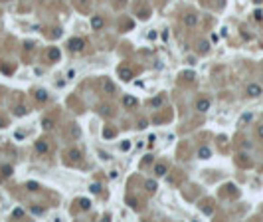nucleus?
<instances>
[{
	"mask_svg": "<svg viewBox=\"0 0 263 222\" xmlns=\"http://www.w3.org/2000/svg\"><path fill=\"white\" fill-rule=\"evenodd\" d=\"M67 46H69L71 52H83V50H85V40H81V38H71V40L67 42Z\"/></svg>",
	"mask_w": 263,
	"mask_h": 222,
	"instance_id": "1",
	"label": "nucleus"
},
{
	"mask_svg": "<svg viewBox=\"0 0 263 222\" xmlns=\"http://www.w3.org/2000/svg\"><path fill=\"white\" fill-rule=\"evenodd\" d=\"M36 151H38L40 155H46V153L50 151V145L46 143L44 139H38V141H36Z\"/></svg>",
	"mask_w": 263,
	"mask_h": 222,
	"instance_id": "2",
	"label": "nucleus"
},
{
	"mask_svg": "<svg viewBox=\"0 0 263 222\" xmlns=\"http://www.w3.org/2000/svg\"><path fill=\"white\" fill-rule=\"evenodd\" d=\"M123 105H125L127 109H133V107H137V99H135L133 95H125V97H123Z\"/></svg>",
	"mask_w": 263,
	"mask_h": 222,
	"instance_id": "3",
	"label": "nucleus"
},
{
	"mask_svg": "<svg viewBox=\"0 0 263 222\" xmlns=\"http://www.w3.org/2000/svg\"><path fill=\"white\" fill-rule=\"evenodd\" d=\"M103 18H101V16H93V18H91V28H93V30H101V28H103Z\"/></svg>",
	"mask_w": 263,
	"mask_h": 222,
	"instance_id": "4",
	"label": "nucleus"
},
{
	"mask_svg": "<svg viewBox=\"0 0 263 222\" xmlns=\"http://www.w3.org/2000/svg\"><path fill=\"white\" fill-rule=\"evenodd\" d=\"M59 50H57V48H50V50H48V60H50V62H57V60H59Z\"/></svg>",
	"mask_w": 263,
	"mask_h": 222,
	"instance_id": "5",
	"label": "nucleus"
},
{
	"mask_svg": "<svg viewBox=\"0 0 263 222\" xmlns=\"http://www.w3.org/2000/svg\"><path fill=\"white\" fill-rule=\"evenodd\" d=\"M119 76H121V79H125V81H129V79L133 78V71L129 69V67H121V69H119Z\"/></svg>",
	"mask_w": 263,
	"mask_h": 222,
	"instance_id": "6",
	"label": "nucleus"
},
{
	"mask_svg": "<svg viewBox=\"0 0 263 222\" xmlns=\"http://www.w3.org/2000/svg\"><path fill=\"white\" fill-rule=\"evenodd\" d=\"M196 109L198 111H208L210 109V99H200L196 103Z\"/></svg>",
	"mask_w": 263,
	"mask_h": 222,
	"instance_id": "7",
	"label": "nucleus"
},
{
	"mask_svg": "<svg viewBox=\"0 0 263 222\" xmlns=\"http://www.w3.org/2000/svg\"><path fill=\"white\" fill-rule=\"evenodd\" d=\"M101 83H103V91H105V93H113V91H115V85H113V81H109V79H103Z\"/></svg>",
	"mask_w": 263,
	"mask_h": 222,
	"instance_id": "8",
	"label": "nucleus"
},
{
	"mask_svg": "<svg viewBox=\"0 0 263 222\" xmlns=\"http://www.w3.org/2000/svg\"><path fill=\"white\" fill-rule=\"evenodd\" d=\"M166 171H168V169H166L164 163H158V165L154 166V173H156V177H162V175H166Z\"/></svg>",
	"mask_w": 263,
	"mask_h": 222,
	"instance_id": "9",
	"label": "nucleus"
},
{
	"mask_svg": "<svg viewBox=\"0 0 263 222\" xmlns=\"http://www.w3.org/2000/svg\"><path fill=\"white\" fill-rule=\"evenodd\" d=\"M196 22H198V18L194 14H186V16H184V24H186V26H196Z\"/></svg>",
	"mask_w": 263,
	"mask_h": 222,
	"instance_id": "10",
	"label": "nucleus"
},
{
	"mask_svg": "<svg viewBox=\"0 0 263 222\" xmlns=\"http://www.w3.org/2000/svg\"><path fill=\"white\" fill-rule=\"evenodd\" d=\"M34 97H36L38 101H46L48 99V93H46V89H38V91L34 93Z\"/></svg>",
	"mask_w": 263,
	"mask_h": 222,
	"instance_id": "11",
	"label": "nucleus"
},
{
	"mask_svg": "<svg viewBox=\"0 0 263 222\" xmlns=\"http://www.w3.org/2000/svg\"><path fill=\"white\" fill-rule=\"evenodd\" d=\"M42 127H44L46 131H52V129H54V119H50V117L44 119V121H42Z\"/></svg>",
	"mask_w": 263,
	"mask_h": 222,
	"instance_id": "12",
	"label": "nucleus"
},
{
	"mask_svg": "<svg viewBox=\"0 0 263 222\" xmlns=\"http://www.w3.org/2000/svg\"><path fill=\"white\" fill-rule=\"evenodd\" d=\"M198 157H200V159H210V149L208 147H202V149L198 151Z\"/></svg>",
	"mask_w": 263,
	"mask_h": 222,
	"instance_id": "13",
	"label": "nucleus"
},
{
	"mask_svg": "<svg viewBox=\"0 0 263 222\" xmlns=\"http://www.w3.org/2000/svg\"><path fill=\"white\" fill-rule=\"evenodd\" d=\"M67 155L71 157V163H73V161H77V163L81 161V153H79V151H69Z\"/></svg>",
	"mask_w": 263,
	"mask_h": 222,
	"instance_id": "14",
	"label": "nucleus"
},
{
	"mask_svg": "<svg viewBox=\"0 0 263 222\" xmlns=\"http://www.w3.org/2000/svg\"><path fill=\"white\" fill-rule=\"evenodd\" d=\"M79 206H81V210H89V206H91L89 198H81L79 200Z\"/></svg>",
	"mask_w": 263,
	"mask_h": 222,
	"instance_id": "15",
	"label": "nucleus"
},
{
	"mask_svg": "<svg viewBox=\"0 0 263 222\" xmlns=\"http://www.w3.org/2000/svg\"><path fill=\"white\" fill-rule=\"evenodd\" d=\"M69 137H73V139L79 137V127H77V125H71V127H69Z\"/></svg>",
	"mask_w": 263,
	"mask_h": 222,
	"instance_id": "16",
	"label": "nucleus"
},
{
	"mask_svg": "<svg viewBox=\"0 0 263 222\" xmlns=\"http://www.w3.org/2000/svg\"><path fill=\"white\" fill-rule=\"evenodd\" d=\"M144 187H146V190H148V192H154V190H156V182H154V180H146V182H144Z\"/></svg>",
	"mask_w": 263,
	"mask_h": 222,
	"instance_id": "17",
	"label": "nucleus"
},
{
	"mask_svg": "<svg viewBox=\"0 0 263 222\" xmlns=\"http://www.w3.org/2000/svg\"><path fill=\"white\" fill-rule=\"evenodd\" d=\"M247 91H249V95H259V91H261V89H259V85H249V87H247Z\"/></svg>",
	"mask_w": 263,
	"mask_h": 222,
	"instance_id": "18",
	"label": "nucleus"
},
{
	"mask_svg": "<svg viewBox=\"0 0 263 222\" xmlns=\"http://www.w3.org/2000/svg\"><path fill=\"white\" fill-rule=\"evenodd\" d=\"M2 175H4V177H10V175H12V166L10 165H4V166H2Z\"/></svg>",
	"mask_w": 263,
	"mask_h": 222,
	"instance_id": "19",
	"label": "nucleus"
},
{
	"mask_svg": "<svg viewBox=\"0 0 263 222\" xmlns=\"http://www.w3.org/2000/svg\"><path fill=\"white\" fill-rule=\"evenodd\" d=\"M103 135H105L107 139H109V137H115V129H109V127H105V129H103Z\"/></svg>",
	"mask_w": 263,
	"mask_h": 222,
	"instance_id": "20",
	"label": "nucleus"
},
{
	"mask_svg": "<svg viewBox=\"0 0 263 222\" xmlns=\"http://www.w3.org/2000/svg\"><path fill=\"white\" fill-rule=\"evenodd\" d=\"M14 113H16V115H26V107H24V105H18V107L14 109Z\"/></svg>",
	"mask_w": 263,
	"mask_h": 222,
	"instance_id": "21",
	"label": "nucleus"
},
{
	"mask_svg": "<svg viewBox=\"0 0 263 222\" xmlns=\"http://www.w3.org/2000/svg\"><path fill=\"white\" fill-rule=\"evenodd\" d=\"M91 192H95V194H99V192H101V185H99V182H95V185H91Z\"/></svg>",
	"mask_w": 263,
	"mask_h": 222,
	"instance_id": "22",
	"label": "nucleus"
},
{
	"mask_svg": "<svg viewBox=\"0 0 263 222\" xmlns=\"http://www.w3.org/2000/svg\"><path fill=\"white\" fill-rule=\"evenodd\" d=\"M12 216H14V218H22V216H24V210H22V208H16V210L12 212Z\"/></svg>",
	"mask_w": 263,
	"mask_h": 222,
	"instance_id": "23",
	"label": "nucleus"
},
{
	"mask_svg": "<svg viewBox=\"0 0 263 222\" xmlns=\"http://www.w3.org/2000/svg\"><path fill=\"white\" fill-rule=\"evenodd\" d=\"M121 149H123V151H129V149H131V143H129V141H123V143H121Z\"/></svg>",
	"mask_w": 263,
	"mask_h": 222,
	"instance_id": "24",
	"label": "nucleus"
},
{
	"mask_svg": "<svg viewBox=\"0 0 263 222\" xmlns=\"http://www.w3.org/2000/svg\"><path fill=\"white\" fill-rule=\"evenodd\" d=\"M148 163H153V155H146V157H144V161H143V166H146Z\"/></svg>",
	"mask_w": 263,
	"mask_h": 222,
	"instance_id": "25",
	"label": "nucleus"
},
{
	"mask_svg": "<svg viewBox=\"0 0 263 222\" xmlns=\"http://www.w3.org/2000/svg\"><path fill=\"white\" fill-rule=\"evenodd\" d=\"M28 189H30V190H38V189H40V185H38V182H28Z\"/></svg>",
	"mask_w": 263,
	"mask_h": 222,
	"instance_id": "26",
	"label": "nucleus"
},
{
	"mask_svg": "<svg viewBox=\"0 0 263 222\" xmlns=\"http://www.w3.org/2000/svg\"><path fill=\"white\" fill-rule=\"evenodd\" d=\"M153 105H154V107H158V105H162V97H156V99H153Z\"/></svg>",
	"mask_w": 263,
	"mask_h": 222,
	"instance_id": "27",
	"label": "nucleus"
},
{
	"mask_svg": "<svg viewBox=\"0 0 263 222\" xmlns=\"http://www.w3.org/2000/svg\"><path fill=\"white\" fill-rule=\"evenodd\" d=\"M200 52H208V44H206V42L200 44Z\"/></svg>",
	"mask_w": 263,
	"mask_h": 222,
	"instance_id": "28",
	"label": "nucleus"
},
{
	"mask_svg": "<svg viewBox=\"0 0 263 222\" xmlns=\"http://www.w3.org/2000/svg\"><path fill=\"white\" fill-rule=\"evenodd\" d=\"M259 135H261V137H263V127H259Z\"/></svg>",
	"mask_w": 263,
	"mask_h": 222,
	"instance_id": "29",
	"label": "nucleus"
},
{
	"mask_svg": "<svg viewBox=\"0 0 263 222\" xmlns=\"http://www.w3.org/2000/svg\"><path fill=\"white\" fill-rule=\"evenodd\" d=\"M0 127H4V119H0Z\"/></svg>",
	"mask_w": 263,
	"mask_h": 222,
	"instance_id": "30",
	"label": "nucleus"
}]
</instances>
